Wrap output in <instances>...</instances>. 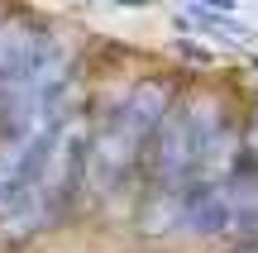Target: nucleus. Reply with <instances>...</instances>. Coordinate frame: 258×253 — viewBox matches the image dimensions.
Wrapping results in <instances>:
<instances>
[{
  "label": "nucleus",
  "mask_w": 258,
  "mask_h": 253,
  "mask_svg": "<svg viewBox=\"0 0 258 253\" xmlns=\"http://www.w3.org/2000/svg\"><path fill=\"white\" fill-rule=\"evenodd\" d=\"M244 253H258V248H244Z\"/></svg>",
  "instance_id": "nucleus-6"
},
{
  "label": "nucleus",
  "mask_w": 258,
  "mask_h": 253,
  "mask_svg": "<svg viewBox=\"0 0 258 253\" xmlns=\"http://www.w3.org/2000/svg\"><path fill=\"white\" fill-rule=\"evenodd\" d=\"M253 148H258V129H253Z\"/></svg>",
  "instance_id": "nucleus-5"
},
{
  "label": "nucleus",
  "mask_w": 258,
  "mask_h": 253,
  "mask_svg": "<svg viewBox=\"0 0 258 253\" xmlns=\"http://www.w3.org/2000/svg\"><path fill=\"white\" fill-rule=\"evenodd\" d=\"M206 5H215V10H225V15H234V10H239V0H206Z\"/></svg>",
  "instance_id": "nucleus-4"
},
{
  "label": "nucleus",
  "mask_w": 258,
  "mask_h": 253,
  "mask_svg": "<svg viewBox=\"0 0 258 253\" xmlns=\"http://www.w3.org/2000/svg\"><path fill=\"white\" fill-rule=\"evenodd\" d=\"M225 158H230V115L220 101L201 96V101H186L163 115L153 134V177L167 191L172 210L182 206L186 191L215 182Z\"/></svg>",
  "instance_id": "nucleus-1"
},
{
  "label": "nucleus",
  "mask_w": 258,
  "mask_h": 253,
  "mask_svg": "<svg viewBox=\"0 0 258 253\" xmlns=\"http://www.w3.org/2000/svg\"><path fill=\"white\" fill-rule=\"evenodd\" d=\"M225 191H230V229L258 234V167L244 172V177H234Z\"/></svg>",
  "instance_id": "nucleus-3"
},
{
  "label": "nucleus",
  "mask_w": 258,
  "mask_h": 253,
  "mask_svg": "<svg viewBox=\"0 0 258 253\" xmlns=\"http://www.w3.org/2000/svg\"><path fill=\"white\" fill-rule=\"evenodd\" d=\"M167 110H172L167 81H139L110 105V115L91 129V143H86V182H91V191L120 196L134 182L144 148L153 143Z\"/></svg>",
  "instance_id": "nucleus-2"
}]
</instances>
